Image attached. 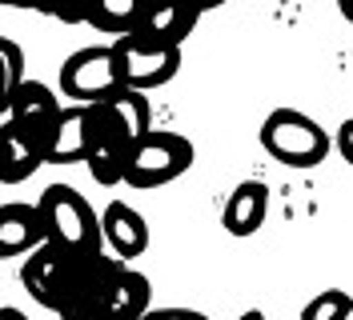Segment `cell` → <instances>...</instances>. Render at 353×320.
I'll return each mask as SVG.
<instances>
[{"label":"cell","instance_id":"19","mask_svg":"<svg viewBox=\"0 0 353 320\" xmlns=\"http://www.w3.org/2000/svg\"><path fill=\"white\" fill-rule=\"evenodd\" d=\"M353 317V297L345 288H325L301 308V320H350Z\"/></svg>","mask_w":353,"mask_h":320},{"label":"cell","instance_id":"21","mask_svg":"<svg viewBox=\"0 0 353 320\" xmlns=\"http://www.w3.org/2000/svg\"><path fill=\"white\" fill-rule=\"evenodd\" d=\"M141 320H209V317L197 312V308H176L173 304V308H149Z\"/></svg>","mask_w":353,"mask_h":320},{"label":"cell","instance_id":"17","mask_svg":"<svg viewBox=\"0 0 353 320\" xmlns=\"http://www.w3.org/2000/svg\"><path fill=\"white\" fill-rule=\"evenodd\" d=\"M145 0H85V24L97 32H112V36H129L137 21H141Z\"/></svg>","mask_w":353,"mask_h":320},{"label":"cell","instance_id":"14","mask_svg":"<svg viewBox=\"0 0 353 320\" xmlns=\"http://www.w3.org/2000/svg\"><path fill=\"white\" fill-rule=\"evenodd\" d=\"M37 244H44V224L37 204H24V200L0 204V260L32 253Z\"/></svg>","mask_w":353,"mask_h":320},{"label":"cell","instance_id":"16","mask_svg":"<svg viewBox=\"0 0 353 320\" xmlns=\"http://www.w3.org/2000/svg\"><path fill=\"white\" fill-rule=\"evenodd\" d=\"M125 152H129L125 140L101 132V128L88 120V140H85V156H81V160L88 164V172H92L97 184H109V189L112 184H125Z\"/></svg>","mask_w":353,"mask_h":320},{"label":"cell","instance_id":"15","mask_svg":"<svg viewBox=\"0 0 353 320\" xmlns=\"http://www.w3.org/2000/svg\"><path fill=\"white\" fill-rule=\"evenodd\" d=\"M57 108H61V100H57V92H52V88L44 85V81H28V76H24L21 88H17V92H12V100H8V120L41 136L44 125L57 116Z\"/></svg>","mask_w":353,"mask_h":320},{"label":"cell","instance_id":"2","mask_svg":"<svg viewBox=\"0 0 353 320\" xmlns=\"http://www.w3.org/2000/svg\"><path fill=\"white\" fill-rule=\"evenodd\" d=\"M197 149L181 132H157L149 128L141 140H132L125 152V184L129 189H161L193 169Z\"/></svg>","mask_w":353,"mask_h":320},{"label":"cell","instance_id":"23","mask_svg":"<svg viewBox=\"0 0 353 320\" xmlns=\"http://www.w3.org/2000/svg\"><path fill=\"white\" fill-rule=\"evenodd\" d=\"M4 4L8 8H32V12H44V17L52 12V0H4Z\"/></svg>","mask_w":353,"mask_h":320},{"label":"cell","instance_id":"3","mask_svg":"<svg viewBox=\"0 0 353 320\" xmlns=\"http://www.w3.org/2000/svg\"><path fill=\"white\" fill-rule=\"evenodd\" d=\"M261 149L285 169H317L330 156V132L301 108H273L261 125Z\"/></svg>","mask_w":353,"mask_h":320},{"label":"cell","instance_id":"7","mask_svg":"<svg viewBox=\"0 0 353 320\" xmlns=\"http://www.w3.org/2000/svg\"><path fill=\"white\" fill-rule=\"evenodd\" d=\"M88 120L101 128V132H109L117 140L132 145V140H141L153 128V108L145 100V92L125 88V92H117V96L101 100V105H88Z\"/></svg>","mask_w":353,"mask_h":320},{"label":"cell","instance_id":"11","mask_svg":"<svg viewBox=\"0 0 353 320\" xmlns=\"http://www.w3.org/2000/svg\"><path fill=\"white\" fill-rule=\"evenodd\" d=\"M101 244H109L117 260L129 264L132 256H141L149 248V224L145 216L132 209L129 200H109L101 213Z\"/></svg>","mask_w":353,"mask_h":320},{"label":"cell","instance_id":"26","mask_svg":"<svg viewBox=\"0 0 353 320\" xmlns=\"http://www.w3.org/2000/svg\"><path fill=\"white\" fill-rule=\"evenodd\" d=\"M241 320H265L261 308H249V312H241Z\"/></svg>","mask_w":353,"mask_h":320},{"label":"cell","instance_id":"5","mask_svg":"<svg viewBox=\"0 0 353 320\" xmlns=\"http://www.w3.org/2000/svg\"><path fill=\"white\" fill-rule=\"evenodd\" d=\"M112 52H117L121 81L132 92L161 88L181 72V48H169V44H145L137 36H112Z\"/></svg>","mask_w":353,"mask_h":320},{"label":"cell","instance_id":"10","mask_svg":"<svg viewBox=\"0 0 353 320\" xmlns=\"http://www.w3.org/2000/svg\"><path fill=\"white\" fill-rule=\"evenodd\" d=\"M149 308H153L149 277L121 260V264L112 268L109 284H105V308H101V320H141Z\"/></svg>","mask_w":353,"mask_h":320},{"label":"cell","instance_id":"6","mask_svg":"<svg viewBox=\"0 0 353 320\" xmlns=\"http://www.w3.org/2000/svg\"><path fill=\"white\" fill-rule=\"evenodd\" d=\"M201 12L193 0H149L141 8V21L129 36L145 44H169V48H181L189 41V32L197 28Z\"/></svg>","mask_w":353,"mask_h":320},{"label":"cell","instance_id":"13","mask_svg":"<svg viewBox=\"0 0 353 320\" xmlns=\"http://www.w3.org/2000/svg\"><path fill=\"white\" fill-rule=\"evenodd\" d=\"M265 216H269V184L265 180H241L221 209V224L229 236H253L265 224Z\"/></svg>","mask_w":353,"mask_h":320},{"label":"cell","instance_id":"20","mask_svg":"<svg viewBox=\"0 0 353 320\" xmlns=\"http://www.w3.org/2000/svg\"><path fill=\"white\" fill-rule=\"evenodd\" d=\"M48 17H57L65 24H85V0H52Z\"/></svg>","mask_w":353,"mask_h":320},{"label":"cell","instance_id":"8","mask_svg":"<svg viewBox=\"0 0 353 320\" xmlns=\"http://www.w3.org/2000/svg\"><path fill=\"white\" fill-rule=\"evenodd\" d=\"M68 260L57 244H37L32 253H24V264H21V284L24 292L37 300L41 308H57L61 304V292H65V277H68Z\"/></svg>","mask_w":353,"mask_h":320},{"label":"cell","instance_id":"25","mask_svg":"<svg viewBox=\"0 0 353 320\" xmlns=\"http://www.w3.org/2000/svg\"><path fill=\"white\" fill-rule=\"evenodd\" d=\"M193 4H197V12H209V8H221L225 0H193Z\"/></svg>","mask_w":353,"mask_h":320},{"label":"cell","instance_id":"24","mask_svg":"<svg viewBox=\"0 0 353 320\" xmlns=\"http://www.w3.org/2000/svg\"><path fill=\"white\" fill-rule=\"evenodd\" d=\"M0 320H28V317H24V308H17V304H0Z\"/></svg>","mask_w":353,"mask_h":320},{"label":"cell","instance_id":"27","mask_svg":"<svg viewBox=\"0 0 353 320\" xmlns=\"http://www.w3.org/2000/svg\"><path fill=\"white\" fill-rule=\"evenodd\" d=\"M145 4H149V0H145Z\"/></svg>","mask_w":353,"mask_h":320},{"label":"cell","instance_id":"22","mask_svg":"<svg viewBox=\"0 0 353 320\" xmlns=\"http://www.w3.org/2000/svg\"><path fill=\"white\" fill-rule=\"evenodd\" d=\"M350 132H353V120H341V128H337V152H341L345 160H353V145H350Z\"/></svg>","mask_w":353,"mask_h":320},{"label":"cell","instance_id":"18","mask_svg":"<svg viewBox=\"0 0 353 320\" xmlns=\"http://www.w3.org/2000/svg\"><path fill=\"white\" fill-rule=\"evenodd\" d=\"M24 81V52L17 41H8V36H0V112H8V100H12V92L21 88Z\"/></svg>","mask_w":353,"mask_h":320},{"label":"cell","instance_id":"9","mask_svg":"<svg viewBox=\"0 0 353 320\" xmlns=\"http://www.w3.org/2000/svg\"><path fill=\"white\" fill-rule=\"evenodd\" d=\"M88 140V108L85 105H61L57 116L41 132V156L44 164H77L85 156Z\"/></svg>","mask_w":353,"mask_h":320},{"label":"cell","instance_id":"4","mask_svg":"<svg viewBox=\"0 0 353 320\" xmlns=\"http://www.w3.org/2000/svg\"><path fill=\"white\" fill-rule=\"evenodd\" d=\"M61 92L72 105H101V100H109L117 92H125L112 44H88V48H77L72 56H65V64H61Z\"/></svg>","mask_w":353,"mask_h":320},{"label":"cell","instance_id":"12","mask_svg":"<svg viewBox=\"0 0 353 320\" xmlns=\"http://www.w3.org/2000/svg\"><path fill=\"white\" fill-rule=\"evenodd\" d=\"M41 164H44L41 136L4 120L0 125V184H24Z\"/></svg>","mask_w":353,"mask_h":320},{"label":"cell","instance_id":"1","mask_svg":"<svg viewBox=\"0 0 353 320\" xmlns=\"http://www.w3.org/2000/svg\"><path fill=\"white\" fill-rule=\"evenodd\" d=\"M37 213L44 224V240L57 244L65 256H92L101 253V216L92 213L72 184H48L37 196Z\"/></svg>","mask_w":353,"mask_h":320}]
</instances>
